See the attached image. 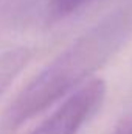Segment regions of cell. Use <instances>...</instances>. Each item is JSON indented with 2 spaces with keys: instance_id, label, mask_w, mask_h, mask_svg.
<instances>
[{
  "instance_id": "6da1fadb",
  "label": "cell",
  "mask_w": 132,
  "mask_h": 134,
  "mask_svg": "<svg viewBox=\"0 0 132 134\" xmlns=\"http://www.w3.org/2000/svg\"><path fill=\"white\" fill-rule=\"evenodd\" d=\"M131 33V8L117 9L90 27L17 94L0 120V134L17 131L25 122L86 84V80L121 48Z\"/></svg>"
},
{
  "instance_id": "7a4b0ae2",
  "label": "cell",
  "mask_w": 132,
  "mask_h": 134,
  "mask_svg": "<svg viewBox=\"0 0 132 134\" xmlns=\"http://www.w3.org/2000/svg\"><path fill=\"white\" fill-rule=\"evenodd\" d=\"M106 97V83L90 80L67 98L31 134H76L81 126L99 109Z\"/></svg>"
},
{
  "instance_id": "3957f363",
  "label": "cell",
  "mask_w": 132,
  "mask_h": 134,
  "mask_svg": "<svg viewBox=\"0 0 132 134\" xmlns=\"http://www.w3.org/2000/svg\"><path fill=\"white\" fill-rule=\"evenodd\" d=\"M30 58L31 52L27 47L11 48L0 55V94L19 75V72L28 64Z\"/></svg>"
},
{
  "instance_id": "277c9868",
  "label": "cell",
  "mask_w": 132,
  "mask_h": 134,
  "mask_svg": "<svg viewBox=\"0 0 132 134\" xmlns=\"http://www.w3.org/2000/svg\"><path fill=\"white\" fill-rule=\"evenodd\" d=\"M89 2L90 0H51L48 5V16L51 17V20L64 19Z\"/></svg>"
},
{
  "instance_id": "5b68a950",
  "label": "cell",
  "mask_w": 132,
  "mask_h": 134,
  "mask_svg": "<svg viewBox=\"0 0 132 134\" xmlns=\"http://www.w3.org/2000/svg\"><path fill=\"white\" fill-rule=\"evenodd\" d=\"M113 134H132V117L128 119L126 122H123V123L115 130Z\"/></svg>"
}]
</instances>
